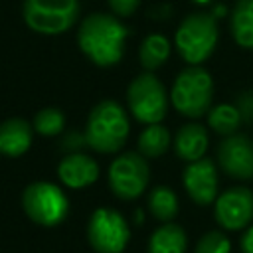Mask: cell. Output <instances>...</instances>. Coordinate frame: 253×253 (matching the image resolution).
<instances>
[{"label": "cell", "instance_id": "ffe728a7", "mask_svg": "<svg viewBox=\"0 0 253 253\" xmlns=\"http://www.w3.org/2000/svg\"><path fill=\"white\" fill-rule=\"evenodd\" d=\"M146 206L154 219L168 223L178 215V196L170 186H156L150 190Z\"/></svg>", "mask_w": 253, "mask_h": 253}, {"label": "cell", "instance_id": "d6986e66", "mask_svg": "<svg viewBox=\"0 0 253 253\" xmlns=\"http://www.w3.org/2000/svg\"><path fill=\"white\" fill-rule=\"evenodd\" d=\"M170 144H172L170 132L160 123L146 125L138 134V152L144 158H160L170 148Z\"/></svg>", "mask_w": 253, "mask_h": 253}, {"label": "cell", "instance_id": "484cf974", "mask_svg": "<svg viewBox=\"0 0 253 253\" xmlns=\"http://www.w3.org/2000/svg\"><path fill=\"white\" fill-rule=\"evenodd\" d=\"M235 107L241 115L243 121L247 123H253V91H243L237 95V101H235Z\"/></svg>", "mask_w": 253, "mask_h": 253}, {"label": "cell", "instance_id": "44dd1931", "mask_svg": "<svg viewBox=\"0 0 253 253\" xmlns=\"http://www.w3.org/2000/svg\"><path fill=\"white\" fill-rule=\"evenodd\" d=\"M241 121H243V119H241L237 107H235V105H229V103L213 105V107L208 111V126H210L213 132L223 134V136L235 134V130L239 128Z\"/></svg>", "mask_w": 253, "mask_h": 253}, {"label": "cell", "instance_id": "5bb4252c", "mask_svg": "<svg viewBox=\"0 0 253 253\" xmlns=\"http://www.w3.org/2000/svg\"><path fill=\"white\" fill-rule=\"evenodd\" d=\"M208 130L206 126H202L200 123H188L182 125L176 130V136L172 140L174 144V152L180 160L184 162H196L200 158H204L206 150H208Z\"/></svg>", "mask_w": 253, "mask_h": 253}, {"label": "cell", "instance_id": "4fadbf2b", "mask_svg": "<svg viewBox=\"0 0 253 253\" xmlns=\"http://www.w3.org/2000/svg\"><path fill=\"white\" fill-rule=\"evenodd\" d=\"M57 176L65 188L81 190V188H87L93 182H97L99 164L95 162V158H91L83 152L65 154L57 164Z\"/></svg>", "mask_w": 253, "mask_h": 253}, {"label": "cell", "instance_id": "8fae6325", "mask_svg": "<svg viewBox=\"0 0 253 253\" xmlns=\"http://www.w3.org/2000/svg\"><path fill=\"white\" fill-rule=\"evenodd\" d=\"M221 170L237 180L253 178V140L245 134H229L217 146Z\"/></svg>", "mask_w": 253, "mask_h": 253}, {"label": "cell", "instance_id": "8992f818", "mask_svg": "<svg viewBox=\"0 0 253 253\" xmlns=\"http://www.w3.org/2000/svg\"><path fill=\"white\" fill-rule=\"evenodd\" d=\"M126 105L130 115L144 125L160 123L168 113V95L162 81L152 73L144 71L136 75L126 89Z\"/></svg>", "mask_w": 253, "mask_h": 253}, {"label": "cell", "instance_id": "f546056e", "mask_svg": "<svg viewBox=\"0 0 253 253\" xmlns=\"http://www.w3.org/2000/svg\"><path fill=\"white\" fill-rule=\"evenodd\" d=\"M132 219H134L136 225H142V221H144V211H142L140 208H136L134 213H132Z\"/></svg>", "mask_w": 253, "mask_h": 253}, {"label": "cell", "instance_id": "cb8c5ba5", "mask_svg": "<svg viewBox=\"0 0 253 253\" xmlns=\"http://www.w3.org/2000/svg\"><path fill=\"white\" fill-rule=\"evenodd\" d=\"M107 4L117 18H128L138 10L140 0H107Z\"/></svg>", "mask_w": 253, "mask_h": 253}, {"label": "cell", "instance_id": "83f0119b", "mask_svg": "<svg viewBox=\"0 0 253 253\" xmlns=\"http://www.w3.org/2000/svg\"><path fill=\"white\" fill-rule=\"evenodd\" d=\"M170 14H172V6H168V4H160V6H154V8L148 10V16L158 18V20L170 18Z\"/></svg>", "mask_w": 253, "mask_h": 253}, {"label": "cell", "instance_id": "2e32d148", "mask_svg": "<svg viewBox=\"0 0 253 253\" xmlns=\"http://www.w3.org/2000/svg\"><path fill=\"white\" fill-rule=\"evenodd\" d=\"M186 247H188L186 231L178 223L168 221L152 231L146 251L148 253H186Z\"/></svg>", "mask_w": 253, "mask_h": 253}, {"label": "cell", "instance_id": "4dcf8cb0", "mask_svg": "<svg viewBox=\"0 0 253 253\" xmlns=\"http://www.w3.org/2000/svg\"><path fill=\"white\" fill-rule=\"evenodd\" d=\"M192 4H196V6H208V4H211L213 0H190Z\"/></svg>", "mask_w": 253, "mask_h": 253}, {"label": "cell", "instance_id": "e0dca14e", "mask_svg": "<svg viewBox=\"0 0 253 253\" xmlns=\"http://www.w3.org/2000/svg\"><path fill=\"white\" fill-rule=\"evenodd\" d=\"M229 30L237 45L253 49V0H237L229 16Z\"/></svg>", "mask_w": 253, "mask_h": 253}, {"label": "cell", "instance_id": "277c9868", "mask_svg": "<svg viewBox=\"0 0 253 253\" xmlns=\"http://www.w3.org/2000/svg\"><path fill=\"white\" fill-rule=\"evenodd\" d=\"M211 101L213 79L208 69L202 65H188L176 75L170 89V103L180 115L188 119H200L208 115Z\"/></svg>", "mask_w": 253, "mask_h": 253}, {"label": "cell", "instance_id": "7a4b0ae2", "mask_svg": "<svg viewBox=\"0 0 253 253\" xmlns=\"http://www.w3.org/2000/svg\"><path fill=\"white\" fill-rule=\"evenodd\" d=\"M130 123L125 107L113 99H105L97 103L85 123V138L87 146L97 152L113 154L121 150L128 138Z\"/></svg>", "mask_w": 253, "mask_h": 253}, {"label": "cell", "instance_id": "5b68a950", "mask_svg": "<svg viewBox=\"0 0 253 253\" xmlns=\"http://www.w3.org/2000/svg\"><path fill=\"white\" fill-rule=\"evenodd\" d=\"M79 16V0H24L22 18L26 26L42 36L67 32Z\"/></svg>", "mask_w": 253, "mask_h": 253}, {"label": "cell", "instance_id": "9a60e30c", "mask_svg": "<svg viewBox=\"0 0 253 253\" xmlns=\"http://www.w3.org/2000/svg\"><path fill=\"white\" fill-rule=\"evenodd\" d=\"M34 126L24 119H6L0 123V154L18 158L32 146Z\"/></svg>", "mask_w": 253, "mask_h": 253}, {"label": "cell", "instance_id": "30bf717a", "mask_svg": "<svg viewBox=\"0 0 253 253\" xmlns=\"http://www.w3.org/2000/svg\"><path fill=\"white\" fill-rule=\"evenodd\" d=\"M213 217L227 231H239L253 221V192L241 186L227 188L213 202Z\"/></svg>", "mask_w": 253, "mask_h": 253}, {"label": "cell", "instance_id": "6da1fadb", "mask_svg": "<svg viewBox=\"0 0 253 253\" xmlns=\"http://www.w3.org/2000/svg\"><path fill=\"white\" fill-rule=\"evenodd\" d=\"M128 28L115 14L93 12L79 24L77 45L99 67H113L125 55Z\"/></svg>", "mask_w": 253, "mask_h": 253}, {"label": "cell", "instance_id": "f1b7e54d", "mask_svg": "<svg viewBox=\"0 0 253 253\" xmlns=\"http://www.w3.org/2000/svg\"><path fill=\"white\" fill-rule=\"evenodd\" d=\"M211 14H213L215 18H223V16H227V8H225L223 4H217V6H213Z\"/></svg>", "mask_w": 253, "mask_h": 253}, {"label": "cell", "instance_id": "ba28073f", "mask_svg": "<svg viewBox=\"0 0 253 253\" xmlns=\"http://www.w3.org/2000/svg\"><path fill=\"white\" fill-rule=\"evenodd\" d=\"M109 188L125 202H130L144 194L150 182V168L140 152H125L117 156L109 166Z\"/></svg>", "mask_w": 253, "mask_h": 253}, {"label": "cell", "instance_id": "7c38bea8", "mask_svg": "<svg viewBox=\"0 0 253 253\" xmlns=\"http://www.w3.org/2000/svg\"><path fill=\"white\" fill-rule=\"evenodd\" d=\"M184 188L190 200L198 206H210L217 198V172L210 158L190 162L182 174Z\"/></svg>", "mask_w": 253, "mask_h": 253}, {"label": "cell", "instance_id": "4316f807", "mask_svg": "<svg viewBox=\"0 0 253 253\" xmlns=\"http://www.w3.org/2000/svg\"><path fill=\"white\" fill-rule=\"evenodd\" d=\"M239 247H241V253H253V223L245 227V233L239 239Z\"/></svg>", "mask_w": 253, "mask_h": 253}, {"label": "cell", "instance_id": "ac0fdd59", "mask_svg": "<svg viewBox=\"0 0 253 253\" xmlns=\"http://www.w3.org/2000/svg\"><path fill=\"white\" fill-rule=\"evenodd\" d=\"M170 42L166 36L162 34H148L140 47H138V59L140 65L144 67V71H154L158 67H162L166 63V59L170 57Z\"/></svg>", "mask_w": 253, "mask_h": 253}, {"label": "cell", "instance_id": "9c48e42d", "mask_svg": "<svg viewBox=\"0 0 253 253\" xmlns=\"http://www.w3.org/2000/svg\"><path fill=\"white\" fill-rule=\"evenodd\" d=\"M87 239L97 253H123L130 239V227L119 211L97 208L87 223Z\"/></svg>", "mask_w": 253, "mask_h": 253}, {"label": "cell", "instance_id": "d4e9b609", "mask_svg": "<svg viewBox=\"0 0 253 253\" xmlns=\"http://www.w3.org/2000/svg\"><path fill=\"white\" fill-rule=\"evenodd\" d=\"M83 146H87V138H85V132H77V130H71L67 132L63 138H61V150H65L67 154H73V152H79Z\"/></svg>", "mask_w": 253, "mask_h": 253}, {"label": "cell", "instance_id": "3957f363", "mask_svg": "<svg viewBox=\"0 0 253 253\" xmlns=\"http://www.w3.org/2000/svg\"><path fill=\"white\" fill-rule=\"evenodd\" d=\"M217 38V18L211 12H192L176 28L174 47L188 65H200L213 53Z\"/></svg>", "mask_w": 253, "mask_h": 253}, {"label": "cell", "instance_id": "603a6c76", "mask_svg": "<svg viewBox=\"0 0 253 253\" xmlns=\"http://www.w3.org/2000/svg\"><path fill=\"white\" fill-rule=\"evenodd\" d=\"M194 253H231L229 237L223 231H206L198 239Z\"/></svg>", "mask_w": 253, "mask_h": 253}, {"label": "cell", "instance_id": "7402d4cb", "mask_svg": "<svg viewBox=\"0 0 253 253\" xmlns=\"http://www.w3.org/2000/svg\"><path fill=\"white\" fill-rule=\"evenodd\" d=\"M34 130L42 136H55L65 126V115L55 107H45L36 113L34 117Z\"/></svg>", "mask_w": 253, "mask_h": 253}, {"label": "cell", "instance_id": "52a82bcc", "mask_svg": "<svg viewBox=\"0 0 253 253\" xmlns=\"http://www.w3.org/2000/svg\"><path fill=\"white\" fill-rule=\"evenodd\" d=\"M22 208L26 215L43 227L59 225L69 213V200L65 192L51 182H32L22 194Z\"/></svg>", "mask_w": 253, "mask_h": 253}]
</instances>
